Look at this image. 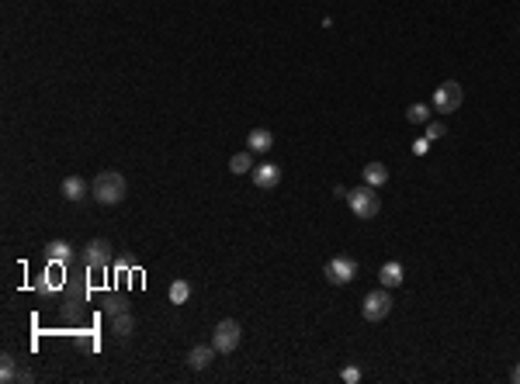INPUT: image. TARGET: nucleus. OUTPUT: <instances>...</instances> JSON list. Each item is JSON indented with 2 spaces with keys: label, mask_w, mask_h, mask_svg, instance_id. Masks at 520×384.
Instances as JSON below:
<instances>
[{
  "label": "nucleus",
  "mask_w": 520,
  "mask_h": 384,
  "mask_svg": "<svg viewBox=\"0 0 520 384\" xmlns=\"http://www.w3.org/2000/svg\"><path fill=\"white\" fill-rule=\"evenodd\" d=\"M187 298H191V284H187V280H173L171 284V301L173 305H184Z\"/></svg>",
  "instance_id": "obj_18"
},
{
  "label": "nucleus",
  "mask_w": 520,
  "mask_h": 384,
  "mask_svg": "<svg viewBox=\"0 0 520 384\" xmlns=\"http://www.w3.org/2000/svg\"><path fill=\"white\" fill-rule=\"evenodd\" d=\"M462 101H465V90H462V83H455V80H448V83H441L434 90V108L437 111H458Z\"/></svg>",
  "instance_id": "obj_6"
},
{
  "label": "nucleus",
  "mask_w": 520,
  "mask_h": 384,
  "mask_svg": "<svg viewBox=\"0 0 520 384\" xmlns=\"http://www.w3.org/2000/svg\"><path fill=\"white\" fill-rule=\"evenodd\" d=\"M514 381L520 384V364H517V367H514Z\"/></svg>",
  "instance_id": "obj_25"
},
{
  "label": "nucleus",
  "mask_w": 520,
  "mask_h": 384,
  "mask_svg": "<svg viewBox=\"0 0 520 384\" xmlns=\"http://www.w3.org/2000/svg\"><path fill=\"white\" fill-rule=\"evenodd\" d=\"M112 332H115L118 339H128V336L135 332V319H132V312H118V315H112Z\"/></svg>",
  "instance_id": "obj_13"
},
{
  "label": "nucleus",
  "mask_w": 520,
  "mask_h": 384,
  "mask_svg": "<svg viewBox=\"0 0 520 384\" xmlns=\"http://www.w3.org/2000/svg\"><path fill=\"white\" fill-rule=\"evenodd\" d=\"M392 294H389V287H378V291H371L368 298H364V305H361V315L368 319V322H382L389 312H392Z\"/></svg>",
  "instance_id": "obj_3"
},
{
  "label": "nucleus",
  "mask_w": 520,
  "mask_h": 384,
  "mask_svg": "<svg viewBox=\"0 0 520 384\" xmlns=\"http://www.w3.org/2000/svg\"><path fill=\"white\" fill-rule=\"evenodd\" d=\"M229 170L236 177H243V173H253V160H250V153H236L229 160Z\"/></svg>",
  "instance_id": "obj_17"
},
{
  "label": "nucleus",
  "mask_w": 520,
  "mask_h": 384,
  "mask_svg": "<svg viewBox=\"0 0 520 384\" xmlns=\"http://www.w3.org/2000/svg\"><path fill=\"white\" fill-rule=\"evenodd\" d=\"M323 274H326V280H330V284H337V287H340V284H350V280H354V274H357V263H354L350 256H333V260L326 263V270H323Z\"/></svg>",
  "instance_id": "obj_7"
},
{
  "label": "nucleus",
  "mask_w": 520,
  "mask_h": 384,
  "mask_svg": "<svg viewBox=\"0 0 520 384\" xmlns=\"http://www.w3.org/2000/svg\"><path fill=\"white\" fill-rule=\"evenodd\" d=\"M62 198L66 201H84L87 198V180L84 177H66L62 180Z\"/></svg>",
  "instance_id": "obj_10"
},
{
  "label": "nucleus",
  "mask_w": 520,
  "mask_h": 384,
  "mask_svg": "<svg viewBox=\"0 0 520 384\" xmlns=\"http://www.w3.org/2000/svg\"><path fill=\"white\" fill-rule=\"evenodd\" d=\"M84 263L91 270H108V263H112V242L108 239H91L84 246Z\"/></svg>",
  "instance_id": "obj_5"
},
{
  "label": "nucleus",
  "mask_w": 520,
  "mask_h": 384,
  "mask_svg": "<svg viewBox=\"0 0 520 384\" xmlns=\"http://www.w3.org/2000/svg\"><path fill=\"white\" fill-rule=\"evenodd\" d=\"M253 184H257L260 191H274V187L281 184V166H278V163L253 166Z\"/></svg>",
  "instance_id": "obj_8"
},
{
  "label": "nucleus",
  "mask_w": 520,
  "mask_h": 384,
  "mask_svg": "<svg viewBox=\"0 0 520 384\" xmlns=\"http://www.w3.org/2000/svg\"><path fill=\"white\" fill-rule=\"evenodd\" d=\"M427 149H430V139H420V142H416V146H413V153H416V156H423V153H427Z\"/></svg>",
  "instance_id": "obj_23"
},
{
  "label": "nucleus",
  "mask_w": 520,
  "mask_h": 384,
  "mask_svg": "<svg viewBox=\"0 0 520 384\" xmlns=\"http://www.w3.org/2000/svg\"><path fill=\"white\" fill-rule=\"evenodd\" d=\"M46 256H49L53 263H66V260L73 256V249H69V242H62V239H53V242L46 246Z\"/></svg>",
  "instance_id": "obj_16"
},
{
  "label": "nucleus",
  "mask_w": 520,
  "mask_h": 384,
  "mask_svg": "<svg viewBox=\"0 0 520 384\" xmlns=\"http://www.w3.org/2000/svg\"><path fill=\"white\" fill-rule=\"evenodd\" d=\"M385 180H389V166H385V163H368V166H364V184L382 187Z\"/></svg>",
  "instance_id": "obj_14"
},
{
  "label": "nucleus",
  "mask_w": 520,
  "mask_h": 384,
  "mask_svg": "<svg viewBox=\"0 0 520 384\" xmlns=\"http://www.w3.org/2000/svg\"><path fill=\"white\" fill-rule=\"evenodd\" d=\"M18 367H21L18 357H14V353H4V357H0V381L4 384L18 381Z\"/></svg>",
  "instance_id": "obj_15"
},
{
  "label": "nucleus",
  "mask_w": 520,
  "mask_h": 384,
  "mask_svg": "<svg viewBox=\"0 0 520 384\" xmlns=\"http://www.w3.org/2000/svg\"><path fill=\"white\" fill-rule=\"evenodd\" d=\"M239 339H243V329H239V322H232V319H222L215 332H212V346H215V353H232L236 346H239Z\"/></svg>",
  "instance_id": "obj_4"
},
{
  "label": "nucleus",
  "mask_w": 520,
  "mask_h": 384,
  "mask_svg": "<svg viewBox=\"0 0 520 384\" xmlns=\"http://www.w3.org/2000/svg\"><path fill=\"white\" fill-rule=\"evenodd\" d=\"M340 378H344L347 384H357V381H361V371H357V367H344V374H340Z\"/></svg>",
  "instance_id": "obj_22"
},
{
  "label": "nucleus",
  "mask_w": 520,
  "mask_h": 384,
  "mask_svg": "<svg viewBox=\"0 0 520 384\" xmlns=\"http://www.w3.org/2000/svg\"><path fill=\"white\" fill-rule=\"evenodd\" d=\"M444 132H448V128H444L441 121H430V125H427V139H430V142H437V139H444Z\"/></svg>",
  "instance_id": "obj_20"
},
{
  "label": "nucleus",
  "mask_w": 520,
  "mask_h": 384,
  "mask_svg": "<svg viewBox=\"0 0 520 384\" xmlns=\"http://www.w3.org/2000/svg\"><path fill=\"white\" fill-rule=\"evenodd\" d=\"M212 360H215V346H194L187 353V367L191 371H205V367H212Z\"/></svg>",
  "instance_id": "obj_9"
},
{
  "label": "nucleus",
  "mask_w": 520,
  "mask_h": 384,
  "mask_svg": "<svg viewBox=\"0 0 520 384\" xmlns=\"http://www.w3.org/2000/svg\"><path fill=\"white\" fill-rule=\"evenodd\" d=\"M246 146H250L253 153H267V149L274 146V135H271L267 128H253V132L246 135Z\"/></svg>",
  "instance_id": "obj_11"
},
{
  "label": "nucleus",
  "mask_w": 520,
  "mask_h": 384,
  "mask_svg": "<svg viewBox=\"0 0 520 384\" xmlns=\"http://www.w3.org/2000/svg\"><path fill=\"white\" fill-rule=\"evenodd\" d=\"M347 205H350V212H354L357 219H375L378 208H382V201H378V194H375L371 184H361V187L347 191Z\"/></svg>",
  "instance_id": "obj_2"
},
{
  "label": "nucleus",
  "mask_w": 520,
  "mask_h": 384,
  "mask_svg": "<svg viewBox=\"0 0 520 384\" xmlns=\"http://www.w3.org/2000/svg\"><path fill=\"white\" fill-rule=\"evenodd\" d=\"M91 194H94V201L98 205H105V208H115L125 201V194H128V184H125V177L118 173V170H105V173H98L94 177V187H91Z\"/></svg>",
  "instance_id": "obj_1"
},
{
  "label": "nucleus",
  "mask_w": 520,
  "mask_h": 384,
  "mask_svg": "<svg viewBox=\"0 0 520 384\" xmlns=\"http://www.w3.org/2000/svg\"><path fill=\"white\" fill-rule=\"evenodd\" d=\"M32 378H35V374H32V367H25V364H21V367H18V381H32Z\"/></svg>",
  "instance_id": "obj_24"
},
{
  "label": "nucleus",
  "mask_w": 520,
  "mask_h": 384,
  "mask_svg": "<svg viewBox=\"0 0 520 384\" xmlns=\"http://www.w3.org/2000/svg\"><path fill=\"white\" fill-rule=\"evenodd\" d=\"M406 118H409L413 125H423V121L430 118V108H427V104H413V108L406 111Z\"/></svg>",
  "instance_id": "obj_19"
},
{
  "label": "nucleus",
  "mask_w": 520,
  "mask_h": 384,
  "mask_svg": "<svg viewBox=\"0 0 520 384\" xmlns=\"http://www.w3.org/2000/svg\"><path fill=\"white\" fill-rule=\"evenodd\" d=\"M378 280H382V287H399L403 284V263H382V270H378Z\"/></svg>",
  "instance_id": "obj_12"
},
{
  "label": "nucleus",
  "mask_w": 520,
  "mask_h": 384,
  "mask_svg": "<svg viewBox=\"0 0 520 384\" xmlns=\"http://www.w3.org/2000/svg\"><path fill=\"white\" fill-rule=\"evenodd\" d=\"M105 312H108V315H118V312H128V308H125L121 298H108V301H105Z\"/></svg>",
  "instance_id": "obj_21"
}]
</instances>
